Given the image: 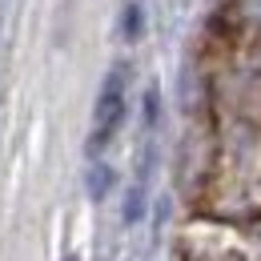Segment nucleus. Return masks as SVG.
Segmentation results:
<instances>
[{"label": "nucleus", "instance_id": "obj_1", "mask_svg": "<svg viewBox=\"0 0 261 261\" xmlns=\"http://www.w3.org/2000/svg\"><path fill=\"white\" fill-rule=\"evenodd\" d=\"M125 121V68H113L105 76L97 93V109H93V133H89V149L97 153L100 145H109V137L121 129Z\"/></svg>", "mask_w": 261, "mask_h": 261}, {"label": "nucleus", "instance_id": "obj_2", "mask_svg": "<svg viewBox=\"0 0 261 261\" xmlns=\"http://www.w3.org/2000/svg\"><path fill=\"white\" fill-rule=\"evenodd\" d=\"M109 185H113L109 165H93V173H89V193H93V197H105V193H109Z\"/></svg>", "mask_w": 261, "mask_h": 261}, {"label": "nucleus", "instance_id": "obj_3", "mask_svg": "<svg viewBox=\"0 0 261 261\" xmlns=\"http://www.w3.org/2000/svg\"><path fill=\"white\" fill-rule=\"evenodd\" d=\"M68 261H72V257H68Z\"/></svg>", "mask_w": 261, "mask_h": 261}]
</instances>
